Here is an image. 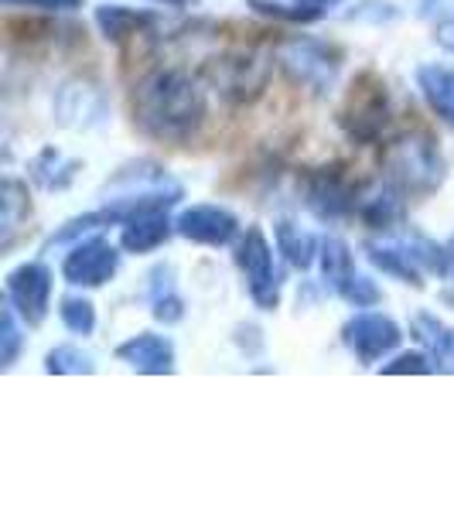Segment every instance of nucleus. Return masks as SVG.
<instances>
[{
    "mask_svg": "<svg viewBox=\"0 0 454 512\" xmlns=\"http://www.w3.org/2000/svg\"><path fill=\"white\" fill-rule=\"evenodd\" d=\"M130 106H134V123L140 134L171 147L192 144L209 117L202 79L178 65L147 72L134 86Z\"/></svg>",
    "mask_w": 454,
    "mask_h": 512,
    "instance_id": "obj_1",
    "label": "nucleus"
},
{
    "mask_svg": "<svg viewBox=\"0 0 454 512\" xmlns=\"http://www.w3.org/2000/svg\"><path fill=\"white\" fill-rule=\"evenodd\" d=\"M181 198V185L154 161H137L120 168V175L106 185V212L113 222H127L144 212H168Z\"/></svg>",
    "mask_w": 454,
    "mask_h": 512,
    "instance_id": "obj_2",
    "label": "nucleus"
},
{
    "mask_svg": "<svg viewBox=\"0 0 454 512\" xmlns=\"http://www.w3.org/2000/svg\"><path fill=\"white\" fill-rule=\"evenodd\" d=\"M383 171L400 195H431L444 185V154L431 134L414 130L386 144Z\"/></svg>",
    "mask_w": 454,
    "mask_h": 512,
    "instance_id": "obj_3",
    "label": "nucleus"
},
{
    "mask_svg": "<svg viewBox=\"0 0 454 512\" xmlns=\"http://www.w3.org/2000/svg\"><path fill=\"white\" fill-rule=\"evenodd\" d=\"M338 127L356 144H376L383 137V130L390 127V93H386V82L373 76V72H362L352 82L345 106L338 110Z\"/></svg>",
    "mask_w": 454,
    "mask_h": 512,
    "instance_id": "obj_4",
    "label": "nucleus"
},
{
    "mask_svg": "<svg viewBox=\"0 0 454 512\" xmlns=\"http://www.w3.org/2000/svg\"><path fill=\"white\" fill-rule=\"evenodd\" d=\"M277 62L294 82H301L304 89H311L318 96H325L335 86L338 72H342V52L335 45H328V41L308 35L280 41Z\"/></svg>",
    "mask_w": 454,
    "mask_h": 512,
    "instance_id": "obj_5",
    "label": "nucleus"
},
{
    "mask_svg": "<svg viewBox=\"0 0 454 512\" xmlns=\"http://www.w3.org/2000/svg\"><path fill=\"white\" fill-rule=\"evenodd\" d=\"M202 79L226 103H250V99H257L267 89L270 62L257 52H222L205 59Z\"/></svg>",
    "mask_w": 454,
    "mask_h": 512,
    "instance_id": "obj_6",
    "label": "nucleus"
},
{
    "mask_svg": "<svg viewBox=\"0 0 454 512\" xmlns=\"http://www.w3.org/2000/svg\"><path fill=\"white\" fill-rule=\"evenodd\" d=\"M236 267L246 277V291L260 311H274L280 304V277L274 267V250L260 226H250L236 243Z\"/></svg>",
    "mask_w": 454,
    "mask_h": 512,
    "instance_id": "obj_7",
    "label": "nucleus"
},
{
    "mask_svg": "<svg viewBox=\"0 0 454 512\" xmlns=\"http://www.w3.org/2000/svg\"><path fill=\"white\" fill-rule=\"evenodd\" d=\"M400 325L393 318L379 315V311H362L352 321H345L342 342L349 345V352L356 355L362 366H376L386 355L400 349Z\"/></svg>",
    "mask_w": 454,
    "mask_h": 512,
    "instance_id": "obj_8",
    "label": "nucleus"
},
{
    "mask_svg": "<svg viewBox=\"0 0 454 512\" xmlns=\"http://www.w3.org/2000/svg\"><path fill=\"white\" fill-rule=\"evenodd\" d=\"M304 205L321 222H338L359 212V195L338 168H318L304 178Z\"/></svg>",
    "mask_w": 454,
    "mask_h": 512,
    "instance_id": "obj_9",
    "label": "nucleus"
},
{
    "mask_svg": "<svg viewBox=\"0 0 454 512\" xmlns=\"http://www.w3.org/2000/svg\"><path fill=\"white\" fill-rule=\"evenodd\" d=\"M120 270V253L99 236H86L72 243V250L62 260V277L72 287H103Z\"/></svg>",
    "mask_w": 454,
    "mask_h": 512,
    "instance_id": "obj_10",
    "label": "nucleus"
},
{
    "mask_svg": "<svg viewBox=\"0 0 454 512\" xmlns=\"http://www.w3.org/2000/svg\"><path fill=\"white\" fill-rule=\"evenodd\" d=\"M106 117H110V99L93 79H69L55 96V120L69 130L103 127Z\"/></svg>",
    "mask_w": 454,
    "mask_h": 512,
    "instance_id": "obj_11",
    "label": "nucleus"
},
{
    "mask_svg": "<svg viewBox=\"0 0 454 512\" xmlns=\"http://www.w3.org/2000/svg\"><path fill=\"white\" fill-rule=\"evenodd\" d=\"M7 301L24 318V325H41L52 308V270L31 260L7 274Z\"/></svg>",
    "mask_w": 454,
    "mask_h": 512,
    "instance_id": "obj_12",
    "label": "nucleus"
},
{
    "mask_svg": "<svg viewBox=\"0 0 454 512\" xmlns=\"http://www.w3.org/2000/svg\"><path fill=\"white\" fill-rule=\"evenodd\" d=\"M175 229L198 246H229L239 239V219L222 205H192L178 216Z\"/></svg>",
    "mask_w": 454,
    "mask_h": 512,
    "instance_id": "obj_13",
    "label": "nucleus"
},
{
    "mask_svg": "<svg viewBox=\"0 0 454 512\" xmlns=\"http://www.w3.org/2000/svg\"><path fill=\"white\" fill-rule=\"evenodd\" d=\"M369 253V263L383 274H390L403 284H414V287H424V263H431L437 270V250H427V253H417L414 246H400V243H369L366 246Z\"/></svg>",
    "mask_w": 454,
    "mask_h": 512,
    "instance_id": "obj_14",
    "label": "nucleus"
},
{
    "mask_svg": "<svg viewBox=\"0 0 454 512\" xmlns=\"http://www.w3.org/2000/svg\"><path fill=\"white\" fill-rule=\"evenodd\" d=\"M117 359L147 376L175 373V345H171V338H164V335L144 332V335L127 338L123 345H117Z\"/></svg>",
    "mask_w": 454,
    "mask_h": 512,
    "instance_id": "obj_15",
    "label": "nucleus"
},
{
    "mask_svg": "<svg viewBox=\"0 0 454 512\" xmlns=\"http://www.w3.org/2000/svg\"><path fill=\"white\" fill-rule=\"evenodd\" d=\"M93 21H96L99 35L110 41V45H127V41L147 35V31H151L154 24H158V14L144 11V7L103 4V7H96Z\"/></svg>",
    "mask_w": 454,
    "mask_h": 512,
    "instance_id": "obj_16",
    "label": "nucleus"
},
{
    "mask_svg": "<svg viewBox=\"0 0 454 512\" xmlns=\"http://www.w3.org/2000/svg\"><path fill=\"white\" fill-rule=\"evenodd\" d=\"M171 233H178V229H175V222H168L164 212H144V216L123 222L120 246L127 253H154L168 243Z\"/></svg>",
    "mask_w": 454,
    "mask_h": 512,
    "instance_id": "obj_17",
    "label": "nucleus"
},
{
    "mask_svg": "<svg viewBox=\"0 0 454 512\" xmlns=\"http://www.w3.org/2000/svg\"><path fill=\"white\" fill-rule=\"evenodd\" d=\"M417 89L437 117L448 123V127H454V65H441V62L420 65Z\"/></svg>",
    "mask_w": 454,
    "mask_h": 512,
    "instance_id": "obj_18",
    "label": "nucleus"
},
{
    "mask_svg": "<svg viewBox=\"0 0 454 512\" xmlns=\"http://www.w3.org/2000/svg\"><path fill=\"white\" fill-rule=\"evenodd\" d=\"M79 168H82L79 161L65 158V154L55 151V147H45V151L28 164V175L38 188H45V192H65V188L76 181Z\"/></svg>",
    "mask_w": 454,
    "mask_h": 512,
    "instance_id": "obj_19",
    "label": "nucleus"
},
{
    "mask_svg": "<svg viewBox=\"0 0 454 512\" xmlns=\"http://www.w3.org/2000/svg\"><path fill=\"white\" fill-rule=\"evenodd\" d=\"M274 236H277V250L284 253V260L291 263L294 270H311V263H315L321 253V243L308 229H301L291 219H280L274 226Z\"/></svg>",
    "mask_w": 454,
    "mask_h": 512,
    "instance_id": "obj_20",
    "label": "nucleus"
},
{
    "mask_svg": "<svg viewBox=\"0 0 454 512\" xmlns=\"http://www.w3.org/2000/svg\"><path fill=\"white\" fill-rule=\"evenodd\" d=\"M410 332H414L417 342L427 349L437 369H451L454 373V332L448 325H441L434 315H417Z\"/></svg>",
    "mask_w": 454,
    "mask_h": 512,
    "instance_id": "obj_21",
    "label": "nucleus"
},
{
    "mask_svg": "<svg viewBox=\"0 0 454 512\" xmlns=\"http://www.w3.org/2000/svg\"><path fill=\"white\" fill-rule=\"evenodd\" d=\"M31 216V202H28V188L18 178H4L0 185V229H4V250L14 243L21 222Z\"/></svg>",
    "mask_w": 454,
    "mask_h": 512,
    "instance_id": "obj_22",
    "label": "nucleus"
},
{
    "mask_svg": "<svg viewBox=\"0 0 454 512\" xmlns=\"http://www.w3.org/2000/svg\"><path fill=\"white\" fill-rule=\"evenodd\" d=\"M321 274H325V284L332 287L335 294H342L349 287V280L356 277V263H352V250L342 243V239H325L321 243Z\"/></svg>",
    "mask_w": 454,
    "mask_h": 512,
    "instance_id": "obj_23",
    "label": "nucleus"
},
{
    "mask_svg": "<svg viewBox=\"0 0 454 512\" xmlns=\"http://www.w3.org/2000/svg\"><path fill=\"white\" fill-rule=\"evenodd\" d=\"M151 315L161 325H175V321L185 318V301L175 294V284H171V267H158L151 274Z\"/></svg>",
    "mask_w": 454,
    "mask_h": 512,
    "instance_id": "obj_24",
    "label": "nucleus"
},
{
    "mask_svg": "<svg viewBox=\"0 0 454 512\" xmlns=\"http://www.w3.org/2000/svg\"><path fill=\"white\" fill-rule=\"evenodd\" d=\"M45 373L52 376H89L96 373V362L89 352H82L79 345H55L45 355Z\"/></svg>",
    "mask_w": 454,
    "mask_h": 512,
    "instance_id": "obj_25",
    "label": "nucleus"
},
{
    "mask_svg": "<svg viewBox=\"0 0 454 512\" xmlns=\"http://www.w3.org/2000/svg\"><path fill=\"white\" fill-rule=\"evenodd\" d=\"M113 216L106 209H99V212H86V216H76V219H69L65 226L59 229V233H52L48 236V243L45 246H72V243H79V239H86V236H93L99 233L103 226H110Z\"/></svg>",
    "mask_w": 454,
    "mask_h": 512,
    "instance_id": "obj_26",
    "label": "nucleus"
},
{
    "mask_svg": "<svg viewBox=\"0 0 454 512\" xmlns=\"http://www.w3.org/2000/svg\"><path fill=\"white\" fill-rule=\"evenodd\" d=\"M359 219L366 222L369 229H393L396 219H400V202H396V195H369L359 202Z\"/></svg>",
    "mask_w": 454,
    "mask_h": 512,
    "instance_id": "obj_27",
    "label": "nucleus"
},
{
    "mask_svg": "<svg viewBox=\"0 0 454 512\" xmlns=\"http://www.w3.org/2000/svg\"><path fill=\"white\" fill-rule=\"evenodd\" d=\"M59 318H62V325L69 328L72 335H93L96 332V308H93V301H86V297H79V294L62 297Z\"/></svg>",
    "mask_w": 454,
    "mask_h": 512,
    "instance_id": "obj_28",
    "label": "nucleus"
},
{
    "mask_svg": "<svg viewBox=\"0 0 454 512\" xmlns=\"http://www.w3.org/2000/svg\"><path fill=\"white\" fill-rule=\"evenodd\" d=\"M246 4L253 7L257 14H263V18H274V21H287V24H311V21H318L321 14V7H308V4H280V0H246Z\"/></svg>",
    "mask_w": 454,
    "mask_h": 512,
    "instance_id": "obj_29",
    "label": "nucleus"
},
{
    "mask_svg": "<svg viewBox=\"0 0 454 512\" xmlns=\"http://www.w3.org/2000/svg\"><path fill=\"white\" fill-rule=\"evenodd\" d=\"M14 315H18V311H14V304L7 301L4 311H0V366L4 369H11L14 362H18L21 345H24V335H21L18 318Z\"/></svg>",
    "mask_w": 454,
    "mask_h": 512,
    "instance_id": "obj_30",
    "label": "nucleus"
},
{
    "mask_svg": "<svg viewBox=\"0 0 454 512\" xmlns=\"http://www.w3.org/2000/svg\"><path fill=\"white\" fill-rule=\"evenodd\" d=\"M434 359L427 352H403V355H396L393 362H386L383 366V373L386 376H427V373H434Z\"/></svg>",
    "mask_w": 454,
    "mask_h": 512,
    "instance_id": "obj_31",
    "label": "nucleus"
},
{
    "mask_svg": "<svg viewBox=\"0 0 454 512\" xmlns=\"http://www.w3.org/2000/svg\"><path fill=\"white\" fill-rule=\"evenodd\" d=\"M338 297H342V301H349L352 308H376L383 294H379V287L369 277L356 274V277L349 280V287H345V291L338 294Z\"/></svg>",
    "mask_w": 454,
    "mask_h": 512,
    "instance_id": "obj_32",
    "label": "nucleus"
},
{
    "mask_svg": "<svg viewBox=\"0 0 454 512\" xmlns=\"http://www.w3.org/2000/svg\"><path fill=\"white\" fill-rule=\"evenodd\" d=\"M4 7H35V11H76L82 0H4Z\"/></svg>",
    "mask_w": 454,
    "mask_h": 512,
    "instance_id": "obj_33",
    "label": "nucleus"
},
{
    "mask_svg": "<svg viewBox=\"0 0 454 512\" xmlns=\"http://www.w3.org/2000/svg\"><path fill=\"white\" fill-rule=\"evenodd\" d=\"M437 274L444 280H454V236L444 246H437Z\"/></svg>",
    "mask_w": 454,
    "mask_h": 512,
    "instance_id": "obj_34",
    "label": "nucleus"
},
{
    "mask_svg": "<svg viewBox=\"0 0 454 512\" xmlns=\"http://www.w3.org/2000/svg\"><path fill=\"white\" fill-rule=\"evenodd\" d=\"M437 45L444 48V52H451L454 55V18L451 21H444V24H437Z\"/></svg>",
    "mask_w": 454,
    "mask_h": 512,
    "instance_id": "obj_35",
    "label": "nucleus"
},
{
    "mask_svg": "<svg viewBox=\"0 0 454 512\" xmlns=\"http://www.w3.org/2000/svg\"><path fill=\"white\" fill-rule=\"evenodd\" d=\"M297 4H308V7H321V11H325V7H338V4H342V0H297Z\"/></svg>",
    "mask_w": 454,
    "mask_h": 512,
    "instance_id": "obj_36",
    "label": "nucleus"
},
{
    "mask_svg": "<svg viewBox=\"0 0 454 512\" xmlns=\"http://www.w3.org/2000/svg\"><path fill=\"white\" fill-rule=\"evenodd\" d=\"M144 4H168V7H188V0H144Z\"/></svg>",
    "mask_w": 454,
    "mask_h": 512,
    "instance_id": "obj_37",
    "label": "nucleus"
}]
</instances>
